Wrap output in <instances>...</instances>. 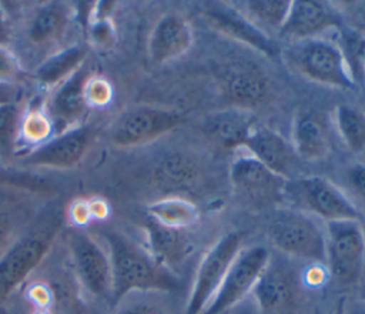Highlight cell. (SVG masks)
<instances>
[{
  "mask_svg": "<svg viewBox=\"0 0 365 314\" xmlns=\"http://www.w3.org/2000/svg\"><path fill=\"white\" fill-rule=\"evenodd\" d=\"M147 214L154 221L173 228H187L198 220V208L182 197H164L147 206Z\"/></svg>",
  "mask_w": 365,
  "mask_h": 314,
  "instance_id": "obj_25",
  "label": "cell"
},
{
  "mask_svg": "<svg viewBox=\"0 0 365 314\" xmlns=\"http://www.w3.org/2000/svg\"><path fill=\"white\" fill-rule=\"evenodd\" d=\"M88 47L86 44H71L48 54L34 70V81L46 88L54 90L80 70L87 60Z\"/></svg>",
  "mask_w": 365,
  "mask_h": 314,
  "instance_id": "obj_21",
  "label": "cell"
},
{
  "mask_svg": "<svg viewBox=\"0 0 365 314\" xmlns=\"http://www.w3.org/2000/svg\"><path fill=\"white\" fill-rule=\"evenodd\" d=\"M73 23L70 6L61 1L44 3L33 11L24 26L26 40L37 49L58 46L67 36Z\"/></svg>",
  "mask_w": 365,
  "mask_h": 314,
  "instance_id": "obj_16",
  "label": "cell"
},
{
  "mask_svg": "<svg viewBox=\"0 0 365 314\" xmlns=\"http://www.w3.org/2000/svg\"><path fill=\"white\" fill-rule=\"evenodd\" d=\"M244 147L255 160L277 176L288 180L297 170V153L282 136L267 127H255Z\"/></svg>",
  "mask_w": 365,
  "mask_h": 314,
  "instance_id": "obj_17",
  "label": "cell"
},
{
  "mask_svg": "<svg viewBox=\"0 0 365 314\" xmlns=\"http://www.w3.org/2000/svg\"><path fill=\"white\" fill-rule=\"evenodd\" d=\"M24 107L19 103L0 106V160L10 158L20 140V124Z\"/></svg>",
  "mask_w": 365,
  "mask_h": 314,
  "instance_id": "obj_28",
  "label": "cell"
},
{
  "mask_svg": "<svg viewBox=\"0 0 365 314\" xmlns=\"http://www.w3.org/2000/svg\"><path fill=\"white\" fill-rule=\"evenodd\" d=\"M271 243L285 255L304 261L325 263V233L302 210L279 208L268 223Z\"/></svg>",
  "mask_w": 365,
  "mask_h": 314,
  "instance_id": "obj_2",
  "label": "cell"
},
{
  "mask_svg": "<svg viewBox=\"0 0 365 314\" xmlns=\"http://www.w3.org/2000/svg\"><path fill=\"white\" fill-rule=\"evenodd\" d=\"M335 124L346 147L354 153L365 151V113L354 106L341 104L335 110Z\"/></svg>",
  "mask_w": 365,
  "mask_h": 314,
  "instance_id": "obj_26",
  "label": "cell"
},
{
  "mask_svg": "<svg viewBox=\"0 0 365 314\" xmlns=\"http://www.w3.org/2000/svg\"><path fill=\"white\" fill-rule=\"evenodd\" d=\"M269 253L262 245L241 250L230 265L217 293L201 314H222L252 291Z\"/></svg>",
  "mask_w": 365,
  "mask_h": 314,
  "instance_id": "obj_10",
  "label": "cell"
},
{
  "mask_svg": "<svg viewBox=\"0 0 365 314\" xmlns=\"http://www.w3.org/2000/svg\"><path fill=\"white\" fill-rule=\"evenodd\" d=\"M111 263V301L117 304L131 291H174L178 287L175 275L154 260V257L130 237L117 230L101 234Z\"/></svg>",
  "mask_w": 365,
  "mask_h": 314,
  "instance_id": "obj_1",
  "label": "cell"
},
{
  "mask_svg": "<svg viewBox=\"0 0 365 314\" xmlns=\"http://www.w3.org/2000/svg\"><path fill=\"white\" fill-rule=\"evenodd\" d=\"M210 19L227 34L234 36L238 40L247 41L250 46L258 49L259 51L272 56L277 53V46L269 37L259 29L255 23L245 19V16L228 9H211L208 13Z\"/></svg>",
  "mask_w": 365,
  "mask_h": 314,
  "instance_id": "obj_24",
  "label": "cell"
},
{
  "mask_svg": "<svg viewBox=\"0 0 365 314\" xmlns=\"http://www.w3.org/2000/svg\"><path fill=\"white\" fill-rule=\"evenodd\" d=\"M94 136L93 126L80 124L33 147L24 156H19L17 161L23 167L71 168L84 158L94 141Z\"/></svg>",
  "mask_w": 365,
  "mask_h": 314,
  "instance_id": "obj_11",
  "label": "cell"
},
{
  "mask_svg": "<svg viewBox=\"0 0 365 314\" xmlns=\"http://www.w3.org/2000/svg\"><path fill=\"white\" fill-rule=\"evenodd\" d=\"M133 314H155L153 311H137V313H133Z\"/></svg>",
  "mask_w": 365,
  "mask_h": 314,
  "instance_id": "obj_42",
  "label": "cell"
},
{
  "mask_svg": "<svg viewBox=\"0 0 365 314\" xmlns=\"http://www.w3.org/2000/svg\"><path fill=\"white\" fill-rule=\"evenodd\" d=\"M332 314H345V300L341 298L338 301V304L335 305V310L332 311Z\"/></svg>",
  "mask_w": 365,
  "mask_h": 314,
  "instance_id": "obj_41",
  "label": "cell"
},
{
  "mask_svg": "<svg viewBox=\"0 0 365 314\" xmlns=\"http://www.w3.org/2000/svg\"><path fill=\"white\" fill-rule=\"evenodd\" d=\"M201 127L204 136L214 146L231 150L244 147L255 128V118L247 108L234 107L211 113L204 118Z\"/></svg>",
  "mask_w": 365,
  "mask_h": 314,
  "instance_id": "obj_19",
  "label": "cell"
},
{
  "mask_svg": "<svg viewBox=\"0 0 365 314\" xmlns=\"http://www.w3.org/2000/svg\"><path fill=\"white\" fill-rule=\"evenodd\" d=\"M90 36L91 40L98 46H107L114 39L113 26L108 19H94L93 24L90 26Z\"/></svg>",
  "mask_w": 365,
  "mask_h": 314,
  "instance_id": "obj_35",
  "label": "cell"
},
{
  "mask_svg": "<svg viewBox=\"0 0 365 314\" xmlns=\"http://www.w3.org/2000/svg\"><path fill=\"white\" fill-rule=\"evenodd\" d=\"M241 243L242 234L240 231H230L202 255L194 275L184 314H201L205 310L234 258L241 251Z\"/></svg>",
  "mask_w": 365,
  "mask_h": 314,
  "instance_id": "obj_8",
  "label": "cell"
},
{
  "mask_svg": "<svg viewBox=\"0 0 365 314\" xmlns=\"http://www.w3.org/2000/svg\"><path fill=\"white\" fill-rule=\"evenodd\" d=\"M88 206H90V213H91V218H104L108 213V207L106 204L104 200H100V198H93L88 201Z\"/></svg>",
  "mask_w": 365,
  "mask_h": 314,
  "instance_id": "obj_38",
  "label": "cell"
},
{
  "mask_svg": "<svg viewBox=\"0 0 365 314\" xmlns=\"http://www.w3.org/2000/svg\"><path fill=\"white\" fill-rule=\"evenodd\" d=\"M292 147L304 160H321L331 150L329 131L324 117L312 110L301 111L294 121Z\"/></svg>",
  "mask_w": 365,
  "mask_h": 314,
  "instance_id": "obj_20",
  "label": "cell"
},
{
  "mask_svg": "<svg viewBox=\"0 0 365 314\" xmlns=\"http://www.w3.org/2000/svg\"><path fill=\"white\" fill-rule=\"evenodd\" d=\"M9 41H10V27L4 14L0 11V46H7Z\"/></svg>",
  "mask_w": 365,
  "mask_h": 314,
  "instance_id": "obj_39",
  "label": "cell"
},
{
  "mask_svg": "<svg viewBox=\"0 0 365 314\" xmlns=\"http://www.w3.org/2000/svg\"><path fill=\"white\" fill-rule=\"evenodd\" d=\"M230 180L234 190L255 204L275 203L284 197L287 181L262 166L252 156L235 158L230 167Z\"/></svg>",
  "mask_w": 365,
  "mask_h": 314,
  "instance_id": "obj_13",
  "label": "cell"
},
{
  "mask_svg": "<svg viewBox=\"0 0 365 314\" xmlns=\"http://www.w3.org/2000/svg\"><path fill=\"white\" fill-rule=\"evenodd\" d=\"M20 63L7 46H0V83H14L20 77Z\"/></svg>",
  "mask_w": 365,
  "mask_h": 314,
  "instance_id": "obj_33",
  "label": "cell"
},
{
  "mask_svg": "<svg viewBox=\"0 0 365 314\" xmlns=\"http://www.w3.org/2000/svg\"><path fill=\"white\" fill-rule=\"evenodd\" d=\"M192 44V29L180 14L163 16L148 39V56L154 64H163L184 54Z\"/></svg>",
  "mask_w": 365,
  "mask_h": 314,
  "instance_id": "obj_18",
  "label": "cell"
},
{
  "mask_svg": "<svg viewBox=\"0 0 365 314\" xmlns=\"http://www.w3.org/2000/svg\"><path fill=\"white\" fill-rule=\"evenodd\" d=\"M71 267L83 290L98 300H111L113 275L107 248L93 236L73 228L66 237Z\"/></svg>",
  "mask_w": 365,
  "mask_h": 314,
  "instance_id": "obj_5",
  "label": "cell"
},
{
  "mask_svg": "<svg viewBox=\"0 0 365 314\" xmlns=\"http://www.w3.org/2000/svg\"><path fill=\"white\" fill-rule=\"evenodd\" d=\"M145 233L148 243L147 251L165 268L171 270L187 257L191 243L184 230L167 227L148 217Z\"/></svg>",
  "mask_w": 365,
  "mask_h": 314,
  "instance_id": "obj_22",
  "label": "cell"
},
{
  "mask_svg": "<svg viewBox=\"0 0 365 314\" xmlns=\"http://www.w3.org/2000/svg\"><path fill=\"white\" fill-rule=\"evenodd\" d=\"M0 184L33 193H44L50 190L47 180L27 171L4 168L3 166H0Z\"/></svg>",
  "mask_w": 365,
  "mask_h": 314,
  "instance_id": "obj_30",
  "label": "cell"
},
{
  "mask_svg": "<svg viewBox=\"0 0 365 314\" xmlns=\"http://www.w3.org/2000/svg\"><path fill=\"white\" fill-rule=\"evenodd\" d=\"M284 197H291L301 208L324 218L327 223L359 220L361 217L348 197L322 177H304L287 181Z\"/></svg>",
  "mask_w": 365,
  "mask_h": 314,
  "instance_id": "obj_9",
  "label": "cell"
},
{
  "mask_svg": "<svg viewBox=\"0 0 365 314\" xmlns=\"http://www.w3.org/2000/svg\"><path fill=\"white\" fill-rule=\"evenodd\" d=\"M252 294L262 314H294L298 297V275L285 260L269 255Z\"/></svg>",
  "mask_w": 365,
  "mask_h": 314,
  "instance_id": "obj_12",
  "label": "cell"
},
{
  "mask_svg": "<svg viewBox=\"0 0 365 314\" xmlns=\"http://www.w3.org/2000/svg\"><path fill=\"white\" fill-rule=\"evenodd\" d=\"M184 121L180 111L137 106L120 113L108 127V138L117 147H137L173 131Z\"/></svg>",
  "mask_w": 365,
  "mask_h": 314,
  "instance_id": "obj_7",
  "label": "cell"
},
{
  "mask_svg": "<svg viewBox=\"0 0 365 314\" xmlns=\"http://www.w3.org/2000/svg\"><path fill=\"white\" fill-rule=\"evenodd\" d=\"M341 24L336 11L322 1L297 0L291 3L279 34L295 43L315 39L317 34Z\"/></svg>",
  "mask_w": 365,
  "mask_h": 314,
  "instance_id": "obj_15",
  "label": "cell"
},
{
  "mask_svg": "<svg viewBox=\"0 0 365 314\" xmlns=\"http://www.w3.org/2000/svg\"><path fill=\"white\" fill-rule=\"evenodd\" d=\"M54 133L53 121L48 116L46 104L41 101H33L24 107L21 124H20V138L27 144L37 147L51 138Z\"/></svg>",
  "mask_w": 365,
  "mask_h": 314,
  "instance_id": "obj_27",
  "label": "cell"
},
{
  "mask_svg": "<svg viewBox=\"0 0 365 314\" xmlns=\"http://www.w3.org/2000/svg\"><path fill=\"white\" fill-rule=\"evenodd\" d=\"M20 217L11 208H1L0 207V257L4 251L11 245V243L19 237Z\"/></svg>",
  "mask_w": 365,
  "mask_h": 314,
  "instance_id": "obj_32",
  "label": "cell"
},
{
  "mask_svg": "<svg viewBox=\"0 0 365 314\" xmlns=\"http://www.w3.org/2000/svg\"><path fill=\"white\" fill-rule=\"evenodd\" d=\"M365 261V236L359 220L327 223L325 264L331 277L342 284L359 281Z\"/></svg>",
  "mask_w": 365,
  "mask_h": 314,
  "instance_id": "obj_4",
  "label": "cell"
},
{
  "mask_svg": "<svg viewBox=\"0 0 365 314\" xmlns=\"http://www.w3.org/2000/svg\"><path fill=\"white\" fill-rule=\"evenodd\" d=\"M90 76L91 70L84 64L63 84L56 87L53 96L46 103L56 134L80 126V121L87 114L90 107L84 97V86Z\"/></svg>",
  "mask_w": 365,
  "mask_h": 314,
  "instance_id": "obj_14",
  "label": "cell"
},
{
  "mask_svg": "<svg viewBox=\"0 0 365 314\" xmlns=\"http://www.w3.org/2000/svg\"><path fill=\"white\" fill-rule=\"evenodd\" d=\"M19 103V88L14 83H0V106Z\"/></svg>",
  "mask_w": 365,
  "mask_h": 314,
  "instance_id": "obj_37",
  "label": "cell"
},
{
  "mask_svg": "<svg viewBox=\"0 0 365 314\" xmlns=\"http://www.w3.org/2000/svg\"><path fill=\"white\" fill-rule=\"evenodd\" d=\"M70 218L78 226H84L88 221H91V213H90V206L88 201L86 200H76L71 206H70Z\"/></svg>",
  "mask_w": 365,
  "mask_h": 314,
  "instance_id": "obj_36",
  "label": "cell"
},
{
  "mask_svg": "<svg viewBox=\"0 0 365 314\" xmlns=\"http://www.w3.org/2000/svg\"><path fill=\"white\" fill-rule=\"evenodd\" d=\"M292 66L305 77L319 84L352 88L354 80L339 47L324 39L298 41L289 49Z\"/></svg>",
  "mask_w": 365,
  "mask_h": 314,
  "instance_id": "obj_6",
  "label": "cell"
},
{
  "mask_svg": "<svg viewBox=\"0 0 365 314\" xmlns=\"http://www.w3.org/2000/svg\"><path fill=\"white\" fill-rule=\"evenodd\" d=\"M58 231L56 218L19 236L0 257V304H3L47 257Z\"/></svg>",
  "mask_w": 365,
  "mask_h": 314,
  "instance_id": "obj_3",
  "label": "cell"
},
{
  "mask_svg": "<svg viewBox=\"0 0 365 314\" xmlns=\"http://www.w3.org/2000/svg\"><path fill=\"white\" fill-rule=\"evenodd\" d=\"M346 181L351 191L365 204V166L354 164L346 171Z\"/></svg>",
  "mask_w": 365,
  "mask_h": 314,
  "instance_id": "obj_34",
  "label": "cell"
},
{
  "mask_svg": "<svg viewBox=\"0 0 365 314\" xmlns=\"http://www.w3.org/2000/svg\"><path fill=\"white\" fill-rule=\"evenodd\" d=\"M292 1L288 0H254L245 1L244 9L257 23L281 30Z\"/></svg>",
  "mask_w": 365,
  "mask_h": 314,
  "instance_id": "obj_29",
  "label": "cell"
},
{
  "mask_svg": "<svg viewBox=\"0 0 365 314\" xmlns=\"http://www.w3.org/2000/svg\"><path fill=\"white\" fill-rule=\"evenodd\" d=\"M355 50H356V59H358L359 69H361L362 74L365 76V37L358 40Z\"/></svg>",
  "mask_w": 365,
  "mask_h": 314,
  "instance_id": "obj_40",
  "label": "cell"
},
{
  "mask_svg": "<svg viewBox=\"0 0 365 314\" xmlns=\"http://www.w3.org/2000/svg\"><path fill=\"white\" fill-rule=\"evenodd\" d=\"M228 97L241 108L257 106L265 100L269 83L257 69L244 64L230 66L222 74Z\"/></svg>",
  "mask_w": 365,
  "mask_h": 314,
  "instance_id": "obj_23",
  "label": "cell"
},
{
  "mask_svg": "<svg viewBox=\"0 0 365 314\" xmlns=\"http://www.w3.org/2000/svg\"><path fill=\"white\" fill-rule=\"evenodd\" d=\"M84 97L90 108L104 107L113 98V87L104 77L91 74L84 86Z\"/></svg>",
  "mask_w": 365,
  "mask_h": 314,
  "instance_id": "obj_31",
  "label": "cell"
},
{
  "mask_svg": "<svg viewBox=\"0 0 365 314\" xmlns=\"http://www.w3.org/2000/svg\"><path fill=\"white\" fill-rule=\"evenodd\" d=\"M361 297L365 300V285L361 288Z\"/></svg>",
  "mask_w": 365,
  "mask_h": 314,
  "instance_id": "obj_43",
  "label": "cell"
}]
</instances>
